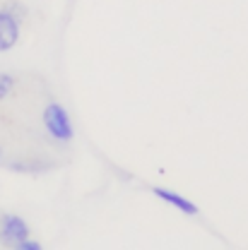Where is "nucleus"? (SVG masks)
Segmentation results:
<instances>
[{"label": "nucleus", "instance_id": "nucleus-1", "mask_svg": "<svg viewBox=\"0 0 248 250\" xmlns=\"http://www.w3.org/2000/svg\"><path fill=\"white\" fill-rule=\"evenodd\" d=\"M24 17L22 5H7L0 7V53L10 51L20 39V22Z\"/></svg>", "mask_w": 248, "mask_h": 250}, {"label": "nucleus", "instance_id": "nucleus-2", "mask_svg": "<svg viewBox=\"0 0 248 250\" xmlns=\"http://www.w3.org/2000/svg\"><path fill=\"white\" fill-rule=\"evenodd\" d=\"M44 125L46 130L56 137V140H70L72 137V125H70V118L68 113L63 111V106L58 104H48L46 111H44Z\"/></svg>", "mask_w": 248, "mask_h": 250}, {"label": "nucleus", "instance_id": "nucleus-3", "mask_svg": "<svg viewBox=\"0 0 248 250\" xmlns=\"http://www.w3.org/2000/svg\"><path fill=\"white\" fill-rule=\"evenodd\" d=\"M27 238H29V229L22 219L15 217V214H2L0 217V241L5 246H17Z\"/></svg>", "mask_w": 248, "mask_h": 250}, {"label": "nucleus", "instance_id": "nucleus-7", "mask_svg": "<svg viewBox=\"0 0 248 250\" xmlns=\"http://www.w3.org/2000/svg\"><path fill=\"white\" fill-rule=\"evenodd\" d=\"M0 154H2V152H0Z\"/></svg>", "mask_w": 248, "mask_h": 250}, {"label": "nucleus", "instance_id": "nucleus-5", "mask_svg": "<svg viewBox=\"0 0 248 250\" xmlns=\"http://www.w3.org/2000/svg\"><path fill=\"white\" fill-rule=\"evenodd\" d=\"M12 87H15V80H12L10 75L0 72V99L10 96V92H12Z\"/></svg>", "mask_w": 248, "mask_h": 250}, {"label": "nucleus", "instance_id": "nucleus-4", "mask_svg": "<svg viewBox=\"0 0 248 250\" xmlns=\"http://www.w3.org/2000/svg\"><path fill=\"white\" fill-rule=\"evenodd\" d=\"M155 195L159 200H164V202H169V205H174L176 209H181V212H186V214H198V207L186 200V197H181V195H176V192H171V190H164V188H157Z\"/></svg>", "mask_w": 248, "mask_h": 250}, {"label": "nucleus", "instance_id": "nucleus-6", "mask_svg": "<svg viewBox=\"0 0 248 250\" xmlns=\"http://www.w3.org/2000/svg\"><path fill=\"white\" fill-rule=\"evenodd\" d=\"M15 248H22V250H39V243H31L29 238H27V241H22V243H17Z\"/></svg>", "mask_w": 248, "mask_h": 250}]
</instances>
